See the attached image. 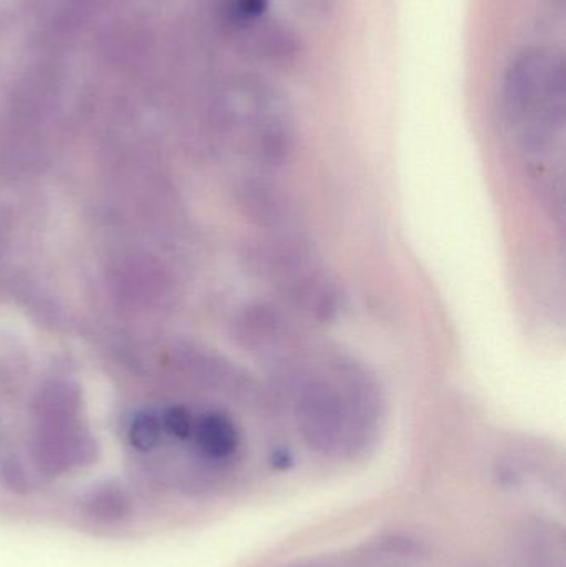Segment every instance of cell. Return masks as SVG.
<instances>
[{
    "instance_id": "obj_1",
    "label": "cell",
    "mask_w": 566,
    "mask_h": 567,
    "mask_svg": "<svg viewBox=\"0 0 566 567\" xmlns=\"http://www.w3.org/2000/svg\"><path fill=\"white\" fill-rule=\"evenodd\" d=\"M291 409L302 442L332 460H356L374 449L388 400L381 380L348 353H309L305 347L269 367Z\"/></svg>"
},
{
    "instance_id": "obj_2",
    "label": "cell",
    "mask_w": 566,
    "mask_h": 567,
    "mask_svg": "<svg viewBox=\"0 0 566 567\" xmlns=\"http://www.w3.org/2000/svg\"><path fill=\"white\" fill-rule=\"evenodd\" d=\"M505 116L524 153L534 159L535 182L547 198L564 196V178L550 169L552 152L565 125V66L545 50H528L511 65L505 82Z\"/></svg>"
},
{
    "instance_id": "obj_3",
    "label": "cell",
    "mask_w": 566,
    "mask_h": 567,
    "mask_svg": "<svg viewBox=\"0 0 566 567\" xmlns=\"http://www.w3.org/2000/svg\"><path fill=\"white\" fill-rule=\"evenodd\" d=\"M246 269L256 281L281 292L322 266L311 239L295 231L268 233L246 248Z\"/></svg>"
},
{
    "instance_id": "obj_4",
    "label": "cell",
    "mask_w": 566,
    "mask_h": 567,
    "mask_svg": "<svg viewBox=\"0 0 566 567\" xmlns=\"http://www.w3.org/2000/svg\"><path fill=\"white\" fill-rule=\"evenodd\" d=\"M235 336L249 353L269 367L305 346L295 317L281 306L269 302L243 307L235 320Z\"/></svg>"
},
{
    "instance_id": "obj_5",
    "label": "cell",
    "mask_w": 566,
    "mask_h": 567,
    "mask_svg": "<svg viewBox=\"0 0 566 567\" xmlns=\"http://www.w3.org/2000/svg\"><path fill=\"white\" fill-rule=\"evenodd\" d=\"M239 203L249 221L266 233L295 231L298 213L285 189L265 178L246 179Z\"/></svg>"
},
{
    "instance_id": "obj_6",
    "label": "cell",
    "mask_w": 566,
    "mask_h": 567,
    "mask_svg": "<svg viewBox=\"0 0 566 567\" xmlns=\"http://www.w3.org/2000/svg\"><path fill=\"white\" fill-rule=\"evenodd\" d=\"M268 3L269 0H231L228 13L236 23L253 22L266 12Z\"/></svg>"
}]
</instances>
